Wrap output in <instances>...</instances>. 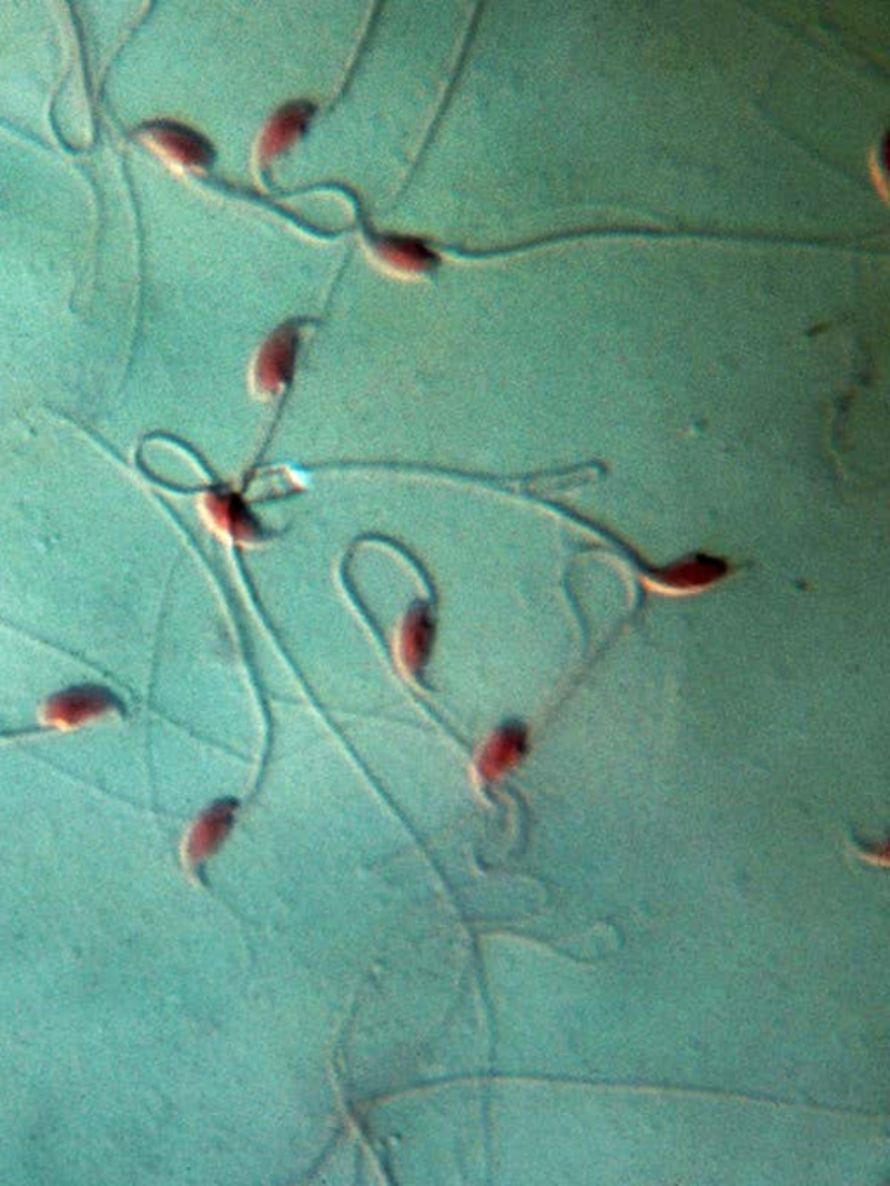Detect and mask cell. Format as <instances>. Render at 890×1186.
Returning a JSON list of instances; mask_svg holds the SVG:
<instances>
[{"instance_id": "cell-5", "label": "cell", "mask_w": 890, "mask_h": 1186, "mask_svg": "<svg viewBox=\"0 0 890 1186\" xmlns=\"http://www.w3.org/2000/svg\"><path fill=\"white\" fill-rule=\"evenodd\" d=\"M228 814L223 813V809H216L209 818H207L202 827H200L197 837H195V844L193 849L195 851H204L209 844H213L214 839H218L221 830H223V820H226Z\"/></svg>"}, {"instance_id": "cell-4", "label": "cell", "mask_w": 890, "mask_h": 1186, "mask_svg": "<svg viewBox=\"0 0 890 1186\" xmlns=\"http://www.w3.org/2000/svg\"><path fill=\"white\" fill-rule=\"evenodd\" d=\"M426 623L423 618H419L416 623H412L407 633L406 642H404V656H406L407 665L412 668L419 667L423 660H425L426 649H428V633H426Z\"/></svg>"}, {"instance_id": "cell-1", "label": "cell", "mask_w": 890, "mask_h": 1186, "mask_svg": "<svg viewBox=\"0 0 890 1186\" xmlns=\"http://www.w3.org/2000/svg\"><path fill=\"white\" fill-rule=\"evenodd\" d=\"M119 707L113 693L98 686H79L54 696L47 705V719L61 724H79L89 717Z\"/></svg>"}, {"instance_id": "cell-3", "label": "cell", "mask_w": 890, "mask_h": 1186, "mask_svg": "<svg viewBox=\"0 0 890 1186\" xmlns=\"http://www.w3.org/2000/svg\"><path fill=\"white\" fill-rule=\"evenodd\" d=\"M520 750V734L515 731H505L499 734L498 740L492 743V747L487 748L484 757V767L487 771L496 773L501 767H505L513 757H517Z\"/></svg>"}, {"instance_id": "cell-2", "label": "cell", "mask_w": 890, "mask_h": 1186, "mask_svg": "<svg viewBox=\"0 0 890 1186\" xmlns=\"http://www.w3.org/2000/svg\"><path fill=\"white\" fill-rule=\"evenodd\" d=\"M155 134L159 136L164 145L173 148L181 157H185L190 162L204 164L207 160L213 159V152H211V147L207 145L206 141L199 138L192 131H186L183 127L173 126V124H160V126L155 127Z\"/></svg>"}]
</instances>
